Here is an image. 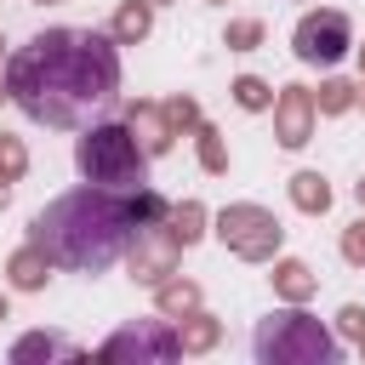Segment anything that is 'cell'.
<instances>
[{
    "label": "cell",
    "instance_id": "603a6c76",
    "mask_svg": "<svg viewBox=\"0 0 365 365\" xmlns=\"http://www.w3.org/2000/svg\"><path fill=\"white\" fill-rule=\"evenodd\" d=\"M23 171H29V148H23V137L0 131V177H6V182H17Z\"/></svg>",
    "mask_w": 365,
    "mask_h": 365
},
{
    "label": "cell",
    "instance_id": "4dcf8cb0",
    "mask_svg": "<svg viewBox=\"0 0 365 365\" xmlns=\"http://www.w3.org/2000/svg\"><path fill=\"white\" fill-rule=\"evenodd\" d=\"M0 97H6V68H0Z\"/></svg>",
    "mask_w": 365,
    "mask_h": 365
},
{
    "label": "cell",
    "instance_id": "7c38bea8",
    "mask_svg": "<svg viewBox=\"0 0 365 365\" xmlns=\"http://www.w3.org/2000/svg\"><path fill=\"white\" fill-rule=\"evenodd\" d=\"M34 359H80V342H68L57 331H29L11 342V365H34Z\"/></svg>",
    "mask_w": 365,
    "mask_h": 365
},
{
    "label": "cell",
    "instance_id": "44dd1931",
    "mask_svg": "<svg viewBox=\"0 0 365 365\" xmlns=\"http://www.w3.org/2000/svg\"><path fill=\"white\" fill-rule=\"evenodd\" d=\"M359 103V86H348V80H325L319 91H314V108L319 114H348Z\"/></svg>",
    "mask_w": 365,
    "mask_h": 365
},
{
    "label": "cell",
    "instance_id": "d6a6232c",
    "mask_svg": "<svg viewBox=\"0 0 365 365\" xmlns=\"http://www.w3.org/2000/svg\"><path fill=\"white\" fill-rule=\"evenodd\" d=\"M359 354H365V336H359Z\"/></svg>",
    "mask_w": 365,
    "mask_h": 365
},
{
    "label": "cell",
    "instance_id": "5b68a950",
    "mask_svg": "<svg viewBox=\"0 0 365 365\" xmlns=\"http://www.w3.org/2000/svg\"><path fill=\"white\" fill-rule=\"evenodd\" d=\"M217 240H222V251H234L240 262H274L279 245H285V228H279V217H274L268 205L234 200V205L217 211Z\"/></svg>",
    "mask_w": 365,
    "mask_h": 365
},
{
    "label": "cell",
    "instance_id": "7a4b0ae2",
    "mask_svg": "<svg viewBox=\"0 0 365 365\" xmlns=\"http://www.w3.org/2000/svg\"><path fill=\"white\" fill-rule=\"evenodd\" d=\"M131 188H68L57 194L34 222H29V240L57 262V268H74V274H103L125 257L131 245Z\"/></svg>",
    "mask_w": 365,
    "mask_h": 365
},
{
    "label": "cell",
    "instance_id": "ba28073f",
    "mask_svg": "<svg viewBox=\"0 0 365 365\" xmlns=\"http://www.w3.org/2000/svg\"><path fill=\"white\" fill-rule=\"evenodd\" d=\"M103 359H137V365H160V359H177L182 354V342H177V325L160 314V319H131V325H120L103 348H97Z\"/></svg>",
    "mask_w": 365,
    "mask_h": 365
},
{
    "label": "cell",
    "instance_id": "ac0fdd59",
    "mask_svg": "<svg viewBox=\"0 0 365 365\" xmlns=\"http://www.w3.org/2000/svg\"><path fill=\"white\" fill-rule=\"evenodd\" d=\"M194 148H200V165H205L211 177H222V171H228V143H222V131H217L211 120H200V125H194Z\"/></svg>",
    "mask_w": 365,
    "mask_h": 365
},
{
    "label": "cell",
    "instance_id": "4316f807",
    "mask_svg": "<svg viewBox=\"0 0 365 365\" xmlns=\"http://www.w3.org/2000/svg\"><path fill=\"white\" fill-rule=\"evenodd\" d=\"M6 200H11V182H6V177H0V211H6Z\"/></svg>",
    "mask_w": 365,
    "mask_h": 365
},
{
    "label": "cell",
    "instance_id": "5bb4252c",
    "mask_svg": "<svg viewBox=\"0 0 365 365\" xmlns=\"http://www.w3.org/2000/svg\"><path fill=\"white\" fill-rule=\"evenodd\" d=\"M177 342H182V354H211L222 342V319L205 314V308H194V314L177 319Z\"/></svg>",
    "mask_w": 365,
    "mask_h": 365
},
{
    "label": "cell",
    "instance_id": "836d02e7",
    "mask_svg": "<svg viewBox=\"0 0 365 365\" xmlns=\"http://www.w3.org/2000/svg\"><path fill=\"white\" fill-rule=\"evenodd\" d=\"M40 6H57V0H40Z\"/></svg>",
    "mask_w": 365,
    "mask_h": 365
},
{
    "label": "cell",
    "instance_id": "e575fe53",
    "mask_svg": "<svg viewBox=\"0 0 365 365\" xmlns=\"http://www.w3.org/2000/svg\"><path fill=\"white\" fill-rule=\"evenodd\" d=\"M154 6H165V0H154Z\"/></svg>",
    "mask_w": 365,
    "mask_h": 365
},
{
    "label": "cell",
    "instance_id": "f1b7e54d",
    "mask_svg": "<svg viewBox=\"0 0 365 365\" xmlns=\"http://www.w3.org/2000/svg\"><path fill=\"white\" fill-rule=\"evenodd\" d=\"M354 194H359V205H365V177H359V182H354Z\"/></svg>",
    "mask_w": 365,
    "mask_h": 365
},
{
    "label": "cell",
    "instance_id": "8fae6325",
    "mask_svg": "<svg viewBox=\"0 0 365 365\" xmlns=\"http://www.w3.org/2000/svg\"><path fill=\"white\" fill-rule=\"evenodd\" d=\"M51 268H57V262H51L34 240H23V245L11 251V262H6V279H11V291H46Z\"/></svg>",
    "mask_w": 365,
    "mask_h": 365
},
{
    "label": "cell",
    "instance_id": "83f0119b",
    "mask_svg": "<svg viewBox=\"0 0 365 365\" xmlns=\"http://www.w3.org/2000/svg\"><path fill=\"white\" fill-rule=\"evenodd\" d=\"M6 314H11V302H6V291H0V319H6Z\"/></svg>",
    "mask_w": 365,
    "mask_h": 365
},
{
    "label": "cell",
    "instance_id": "d590c367",
    "mask_svg": "<svg viewBox=\"0 0 365 365\" xmlns=\"http://www.w3.org/2000/svg\"><path fill=\"white\" fill-rule=\"evenodd\" d=\"M217 6H222V0H217Z\"/></svg>",
    "mask_w": 365,
    "mask_h": 365
},
{
    "label": "cell",
    "instance_id": "2e32d148",
    "mask_svg": "<svg viewBox=\"0 0 365 365\" xmlns=\"http://www.w3.org/2000/svg\"><path fill=\"white\" fill-rule=\"evenodd\" d=\"M148 29H154V0H125V6L114 11V23H108V34H114L120 46L148 40Z\"/></svg>",
    "mask_w": 365,
    "mask_h": 365
},
{
    "label": "cell",
    "instance_id": "484cf974",
    "mask_svg": "<svg viewBox=\"0 0 365 365\" xmlns=\"http://www.w3.org/2000/svg\"><path fill=\"white\" fill-rule=\"evenodd\" d=\"M336 331H342V336H354V342H359V336H365V308H359V302H348V308H342V314H336Z\"/></svg>",
    "mask_w": 365,
    "mask_h": 365
},
{
    "label": "cell",
    "instance_id": "3957f363",
    "mask_svg": "<svg viewBox=\"0 0 365 365\" xmlns=\"http://www.w3.org/2000/svg\"><path fill=\"white\" fill-rule=\"evenodd\" d=\"M74 165L97 188H143L148 182V154H143V143L131 137L125 120H91V125H80Z\"/></svg>",
    "mask_w": 365,
    "mask_h": 365
},
{
    "label": "cell",
    "instance_id": "30bf717a",
    "mask_svg": "<svg viewBox=\"0 0 365 365\" xmlns=\"http://www.w3.org/2000/svg\"><path fill=\"white\" fill-rule=\"evenodd\" d=\"M125 125H131V137L143 143L148 160H160V154L171 148V137H177L171 120H165V103H131V108H125Z\"/></svg>",
    "mask_w": 365,
    "mask_h": 365
},
{
    "label": "cell",
    "instance_id": "ffe728a7",
    "mask_svg": "<svg viewBox=\"0 0 365 365\" xmlns=\"http://www.w3.org/2000/svg\"><path fill=\"white\" fill-rule=\"evenodd\" d=\"M228 91H234V103H240V108H251V114L274 108V86H268V80H257V74H240Z\"/></svg>",
    "mask_w": 365,
    "mask_h": 365
},
{
    "label": "cell",
    "instance_id": "d6986e66",
    "mask_svg": "<svg viewBox=\"0 0 365 365\" xmlns=\"http://www.w3.org/2000/svg\"><path fill=\"white\" fill-rule=\"evenodd\" d=\"M165 222H171V234H177L182 245H194V240L205 234V205H200V200H177V205L165 211Z\"/></svg>",
    "mask_w": 365,
    "mask_h": 365
},
{
    "label": "cell",
    "instance_id": "6da1fadb",
    "mask_svg": "<svg viewBox=\"0 0 365 365\" xmlns=\"http://www.w3.org/2000/svg\"><path fill=\"white\" fill-rule=\"evenodd\" d=\"M6 97L34 125L80 131L120 97V40L97 29H40L6 57Z\"/></svg>",
    "mask_w": 365,
    "mask_h": 365
},
{
    "label": "cell",
    "instance_id": "277c9868",
    "mask_svg": "<svg viewBox=\"0 0 365 365\" xmlns=\"http://www.w3.org/2000/svg\"><path fill=\"white\" fill-rule=\"evenodd\" d=\"M251 354H257L262 365H331L342 348H336V336H331L302 302H291V308H274L268 319H257Z\"/></svg>",
    "mask_w": 365,
    "mask_h": 365
},
{
    "label": "cell",
    "instance_id": "52a82bcc",
    "mask_svg": "<svg viewBox=\"0 0 365 365\" xmlns=\"http://www.w3.org/2000/svg\"><path fill=\"white\" fill-rule=\"evenodd\" d=\"M177 257H182V240L171 234L165 217H143L131 222V245H125V268L137 285H160L177 274Z\"/></svg>",
    "mask_w": 365,
    "mask_h": 365
},
{
    "label": "cell",
    "instance_id": "8992f818",
    "mask_svg": "<svg viewBox=\"0 0 365 365\" xmlns=\"http://www.w3.org/2000/svg\"><path fill=\"white\" fill-rule=\"evenodd\" d=\"M291 51H297V63H308V68H336V63L354 51V23H348V11H336V6L302 11L297 29H291Z\"/></svg>",
    "mask_w": 365,
    "mask_h": 365
},
{
    "label": "cell",
    "instance_id": "f546056e",
    "mask_svg": "<svg viewBox=\"0 0 365 365\" xmlns=\"http://www.w3.org/2000/svg\"><path fill=\"white\" fill-rule=\"evenodd\" d=\"M359 74H365V46H359Z\"/></svg>",
    "mask_w": 365,
    "mask_h": 365
},
{
    "label": "cell",
    "instance_id": "9a60e30c",
    "mask_svg": "<svg viewBox=\"0 0 365 365\" xmlns=\"http://www.w3.org/2000/svg\"><path fill=\"white\" fill-rule=\"evenodd\" d=\"M154 308H160L165 319H182V314H194V308H200V285H194V279H182V274H171V279H160V285H154Z\"/></svg>",
    "mask_w": 365,
    "mask_h": 365
},
{
    "label": "cell",
    "instance_id": "1f68e13d",
    "mask_svg": "<svg viewBox=\"0 0 365 365\" xmlns=\"http://www.w3.org/2000/svg\"><path fill=\"white\" fill-rule=\"evenodd\" d=\"M359 108H365V86H359Z\"/></svg>",
    "mask_w": 365,
    "mask_h": 365
},
{
    "label": "cell",
    "instance_id": "4fadbf2b",
    "mask_svg": "<svg viewBox=\"0 0 365 365\" xmlns=\"http://www.w3.org/2000/svg\"><path fill=\"white\" fill-rule=\"evenodd\" d=\"M274 297H285V302H308L314 291H319V274L308 268V262H297V257H274Z\"/></svg>",
    "mask_w": 365,
    "mask_h": 365
},
{
    "label": "cell",
    "instance_id": "7402d4cb",
    "mask_svg": "<svg viewBox=\"0 0 365 365\" xmlns=\"http://www.w3.org/2000/svg\"><path fill=\"white\" fill-rule=\"evenodd\" d=\"M222 46H228V51H251V46H262V17H234V23L222 29Z\"/></svg>",
    "mask_w": 365,
    "mask_h": 365
},
{
    "label": "cell",
    "instance_id": "d4e9b609",
    "mask_svg": "<svg viewBox=\"0 0 365 365\" xmlns=\"http://www.w3.org/2000/svg\"><path fill=\"white\" fill-rule=\"evenodd\" d=\"M342 262L348 268H365V217L342 228Z\"/></svg>",
    "mask_w": 365,
    "mask_h": 365
},
{
    "label": "cell",
    "instance_id": "cb8c5ba5",
    "mask_svg": "<svg viewBox=\"0 0 365 365\" xmlns=\"http://www.w3.org/2000/svg\"><path fill=\"white\" fill-rule=\"evenodd\" d=\"M165 120H171V131L182 137V131H194L205 114H200V103H194V97H171V103H165Z\"/></svg>",
    "mask_w": 365,
    "mask_h": 365
},
{
    "label": "cell",
    "instance_id": "9c48e42d",
    "mask_svg": "<svg viewBox=\"0 0 365 365\" xmlns=\"http://www.w3.org/2000/svg\"><path fill=\"white\" fill-rule=\"evenodd\" d=\"M314 120H319V108H314L308 86H279L274 91V137H279V148H308Z\"/></svg>",
    "mask_w": 365,
    "mask_h": 365
},
{
    "label": "cell",
    "instance_id": "e0dca14e",
    "mask_svg": "<svg viewBox=\"0 0 365 365\" xmlns=\"http://www.w3.org/2000/svg\"><path fill=\"white\" fill-rule=\"evenodd\" d=\"M291 205L308 211V217H325V211H331V182H325L319 171H297V177H291Z\"/></svg>",
    "mask_w": 365,
    "mask_h": 365
}]
</instances>
